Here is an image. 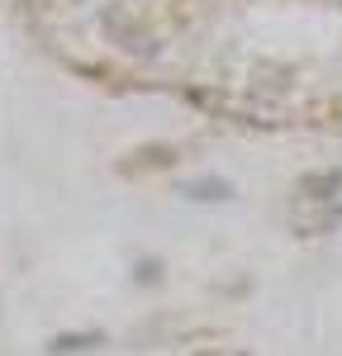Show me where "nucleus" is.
Instances as JSON below:
<instances>
[{"instance_id": "1", "label": "nucleus", "mask_w": 342, "mask_h": 356, "mask_svg": "<svg viewBox=\"0 0 342 356\" xmlns=\"http://www.w3.org/2000/svg\"><path fill=\"white\" fill-rule=\"evenodd\" d=\"M186 195H195V200H224L228 186H224V181H190Z\"/></svg>"}, {"instance_id": "2", "label": "nucleus", "mask_w": 342, "mask_h": 356, "mask_svg": "<svg viewBox=\"0 0 342 356\" xmlns=\"http://www.w3.org/2000/svg\"><path fill=\"white\" fill-rule=\"evenodd\" d=\"M86 342H100L95 332H86V337H53V352H81Z\"/></svg>"}, {"instance_id": "3", "label": "nucleus", "mask_w": 342, "mask_h": 356, "mask_svg": "<svg viewBox=\"0 0 342 356\" xmlns=\"http://www.w3.org/2000/svg\"><path fill=\"white\" fill-rule=\"evenodd\" d=\"M195 356H247V352H195Z\"/></svg>"}]
</instances>
